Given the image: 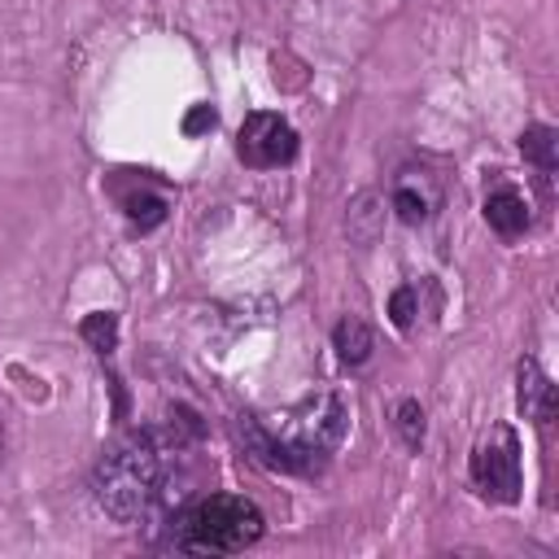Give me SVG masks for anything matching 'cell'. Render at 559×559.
I'll list each match as a JSON object with an SVG mask.
<instances>
[{
  "label": "cell",
  "mask_w": 559,
  "mask_h": 559,
  "mask_svg": "<svg viewBox=\"0 0 559 559\" xmlns=\"http://www.w3.org/2000/svg\"><path fill=\"white\" fill-rule=\"evenodd\" d=\"M485 223L498 231V236H520L524 227H528V201L515 192V188H493L489 197H485Z\"/></svg>",
  "instance_id": "obj_7"
},
{
  "label": "cell",
  "mask_w": 559,
  "mask_h": 559,
  "mask_svg": "<svg viewBox=\"0 0 559 559\" xmlns=\"http://www.w3.org/2000/svg\"><path fill=\"white\" fill-rule=\"evenodd\" d=\"M122 205H127V218H131L140 231H148V227H157V223L166 218V197H157V192H135V197H127Z\"/></svg>",
  "instance_id": "obj_11"
},
{
  "label": "cell",
  "mask_w": 559,
  "mask_h": 559,
  "mask_svg": "<svg viewBox=\"0 0 559 559\" xmlns=\"http://www.w3.org/2000/svg\"><path fill=\"white\" fill-rule=\"evenodd\" d=\"M515 380H520V389H515V402H520V415L524 419H533V424H550L555 419V384L546 380V371L533 362V358H524L520 362V371H515Z\"/></svg>",
  "instance_id": "obj_6"
},
{
  "label": "cell",
  "mask_w": 559,
  "mask_h": 559,
  "mask_svg": "<svg viewBox=\"0 0 559 559\" xmlns=\"http://www.w3.org/2000/svg\"><path fill=\"white\" fill-rule=\"evenodd\" d=\"M214 122H218V114H214L210 105H192V109L183 114V135H201V131H214Z\"/></svg>",
  "instance_id": "obj_14"
},
{
  "label": "cell",
  "mask_w": 559,
  "mask_h": 559,
  "mask_svg": "<svg viewBox=\"0 0 559 559\" xmlns=\"http://www.w3.org/2000/svg\"><path fill=\"white\" fill-rule=\"evenodd\" d=\"M472 480L489 502H515L524 489L520 472V441L511 428H498L489 441L472 450Z\"/></svg>",
  "instance_id": "obj_3"
},
{
  "label": "cell",
  "mask_w": 559,
  "mask_h": 559,
  "mask_svg": "<svg viewBox=\"0 0 559 559\" xmlns=\"http://www.w3.org/2000/svg\"><path fill=\"white\" fill-rule=\"evenodd\" d=\"M397 432H402V441H406L411 450H419V445H424V432H428V424H424V406H419L415 397L397 402Z\"/></svg>",
  "instance_id": "obj_12"
},
{
  "label": "cell",
  "mask_w": 559,
  "mask_h": 559,
  "mask_svg": "<svg viewBox=\"0 0 559 559\" xmlns=\"http://www.w3.org/2000/svg\"><path fill=\"white\" fill-rule=\"evenodd\" d=\"M389 201H393V214H397L402 223L419 227V223H428L432 210L441 205V179H437L428 166H406V170H397Z\"/></svg>",
  "instance_id": "obj_5"
},
{
  "label": "cell",
  "mask_w": 559,
  "mask_h": 559,
  "mask_svg": "<svg viewBox=\"0 0 559 559\" xmlns=\"http://www.w3.org/2000/svg\"><path fill=\"white\" fill-rule=\"evenodd\" d=\"M79 336L96 349V354H109L114 345H118V314H109V310H96V314H87L83 323H79Z\"/></svg>",
  "instance_id": "obj_10"
},
{
  "label": "cell",
  "mask_w": 559,
  "mask_h": 559,
  "mask_svg": "<svg viewBox=\"0 0 559 559\" xmlns=\"http://www.w3.org/2000/svg\"><path fill=\"white\" fill-rule=\"evenodd\" d=\"M262 524L266 520L249 498L210 493L175 520L170 546L183 550V555H236V550H245L262 537Z\"/></svg>",
  "instance_id": "obj_2"
},
{
  "label": "cell",
  "mask_w": 559,
  "mask_h": 559,
  "mask_svg": "<svg viewBox=\"0 0 559 559\" xmlns=\"http://www.w3.org/2000/svg\"><path fill=\"white\" fill-rule=\"evenodd\" d=\"M415 314H419V288L415 284H402V288H393V297H389V319L406 332L411 323H415Z\"/></svg>",
  "instance_id": "obj_13"
},
{
  "label": "cell",
  "mask_w": 559,
  "mask_h": 559,
  "mask_svg": "<svg viewBox=\"0 0 559 559\" xmlns=\"http://www.w3.org/2000/svg\"><path fill=\"white\" fill-rule=\"evenodd\" d=\"M236 157L253 170L288 166L297 157V131L280 114H249L236 131Z\"/></svg>",
  "instance_id": "obj_4"
},
{
  "label": "cell",
  "mask_w": 559,
  "mask_h": 559,
  "mask_svg": "<svg viewBox=\"0 0 559 559\" xmlns=\"http://www.w3.org/2000/svg\"><path fill=\"white\" fill-rule=\"evenodd\" d=\"M332 345H336V354L349 362V367H358V362H367V354H371V328L358 319V314H345L336 328H332Z\"/></svg>",
  "instance_id": "obj_8"
},
{
  "label": "cell",
  "mask_w": 559,
  "mask_h": 559,
  "mask_svg": "<svg viewBox=\"0 0 559 559\" xmlns=\"http://www.w3.org/2000/svg\"><path fill=\"white\" fill-rule=\"evenodd\" d=\"M520 153H524V162H533L542 175H550V170L559 166V135H555V127H546V122L524 127V135H520Z\"/></svg>",
  "instance_id": "obj_9"
},
{
  "label": "cell",
  "mask_w": 559,
  "mask_h": 559,
  "mask_svg": "<svg viewBox=\"0 0 559 559\" xmlns=\"http://www.w3.org/2000/svg\"><path fill=\"white\" fill-rule=\"evenodd\" d=\"M162 472H166V459H162V445L148 428L140 432H122L96 463L92 472V489H96V502L118 520V524H135L148 515V507L157 502L162 493Z\"/></svg>",
  "instance_id": "obj_1"
}]
</instances>
